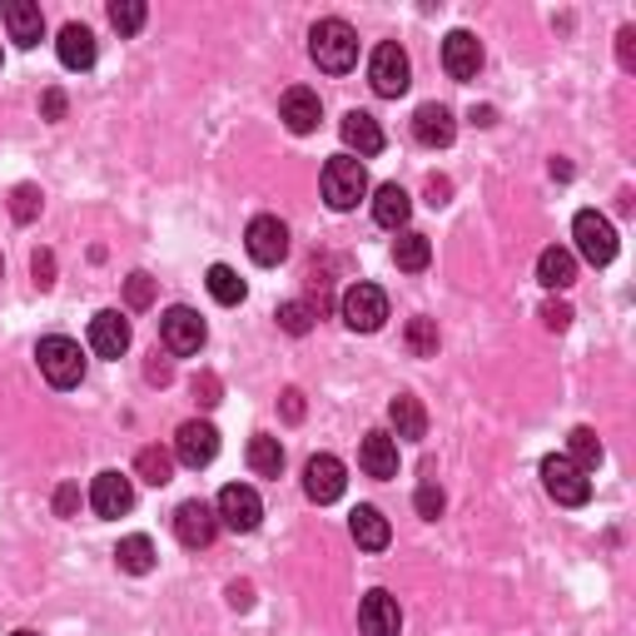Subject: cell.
I'll return each mask as SVG.
<instances>
[{"label": "cell", "mask_w": 636, "mask_h": 636, "mask_svg": "<svg viewBox=\"0 0 636 636\" xmlns=\"http://www.w3.org/2000/svg\"><path fill=\"white\" fill-rule=\"evenodd\" d=\"M358 463H363V473L368 477H398V437H388V433H363V443H358Z\"/></svg>", "instance_id": "19"}, {"label": "cell", "mask_w": 636, "mask_h": 636, "mask_svg": "<svg viewBox=\"0 0 636 636\" xmlns=\"http://www.w3.org/2000/svg\"><path fill=\"white\" fill-rule=\"evenodd\" d=\"M338 314L353 333H378L388 318V294L378 284H348L343 298H338Z\"/></svg>", "instance_id": "4"}, {"label": "cell", "mask_w": 636, "mask_h": 636, "mask_svg": "<svg viewBox=\"0 0 636 636\" xmlns=\"http://www.w3.org/2000/svg\"><path fill=\"white\" fill-rule=\"evenodd\" d=\"M447 194H453V184H447V179H437V174L427 179V204H433V209L447 204Z\"/></svg>", "instance_id": "49"}, {"label": "cell", "mask_w": 636, "mask_h": 636, "mask_svg": "<svg viewBox=\"0 0 636 636\" xmlns=\"http://www.w3.org/2000/svg\"><path fill=\"white\" fill-rule=\"evenodd\" d=\"M214 517H219V527H229V532H254V527L264 522V502H258L254 487L229 483L214 502Z\"/></svg>", "instance_id": "10"}, {"label": "cell", "mask_w": 636, "mask_h": 636, "mask_svg": "<svg viewBox=\"0 0 636 636\" xmlns=\"http://www.w3.org/2000/svg\"><path fill=\"white\" fill-rule=\"evenodd\" d=\"M159 338H165L169 353L189 358V353H199V348H204L209 328H204V318H199L194 308L174 304V308H165V314H159Z\"/></svg>", "instance_id": "8"}, {"label": "cell", "mask_w": 636, "mask_h": 636, "mask_svg": "<svg viewBox=\"0 0 636 636\" xmlns=\"http://www.w3.org/2000/svg\"><path fill=\"white\" fill-rule=\"evenodd\" d=\"M278 119H284L294 135H314L318 119H324V105H318V95L308 85H294L284 89V105H278Z\"/></svg>", "instance_id": "17"}, {"label": "cell", "mask_w": 636, "mask_h": 636, "mask_svg": "<svg viewBox=\"0 0 636 636\" xmlns=\"http://www.w3.org/2000/svg\"><path fill=\"white\" fill-rule=\"evenodd\" d=\"M0 278H6V258H0Z\"/></svg>", "instance_id": "52"}, {"label": "cell", "mask_w": 636, "mask_h": 636, "mask_svg": "<svg viewBox=\"0 0 636 636\" xmlns=\"http://www.w3.org/2000/svg\"><path fill=\"white\" fill-rule=\"evenodd\" d=\"M214 453H219L214 423H199V417H189V423L174 433V457L184 467H209V463H214Z\"/></svg>", "instance_id": "13"}, {"label": "cell", "mask_w": 636, "mask_h": 636, "mask_svg": "<svg viewBox=\"0 0 636 636\" xmlns=\"http://www.w3.org/2000/svg\"><path fill=\"white\" fill-rule=\"evenodd\" d=\"M388 423H393V433L403 437V443L427 437V413H423V403H417L413 393H398L393 403H388Z\"/></svg>", "instance_id": "25"}, {"label": "cell", "mask_w": 636, "mask_h": 636, "mask_svg": "<svg viewBox=\"0 0 636 636\" xmlns=\"http://www.w3.org/2000/svg\"><path fill=\"white\" fill-rule=\"evenodd\" d=\"M55 45H60V65H65V70H89V65H95V55H99L89 25H65Z\"/></svg>", "instance_id": "26"}, {"label": "cell", "mask_w": 636, "mask_h": 636, "mask_svg": "<svg viewBox=\"0 0 636 636\" xmlns=\"http://www.w3.org/2000/svg\"><path fill=\"white\" fill-rule=\"evenodd\" d=\"M542 324L552 328V333H562V328L572 324V304H556V298H552V304H542Z\"/></svg>", "instance_id": "43"}, {"label": "cell", "mask_w": 636, "mask_h": 636, "mask_svg": "<svg viewBox=\"0 0 636 636\" xmlns=\"http://www.w3.org/2000/svg\"><path fill=\"white\" fill-rule=\"evenodd\" d=\"M80 512V483H60L55 487V517H75Z\"/></svg>", "instance_id": "42"}, {"label": "cell", "mask_w": 636, "mask_h": 636, "mask_svg": "<svg viewBox=\"0 0 636 636\" xmlns=\"http://www.w3.org/2000/svg\"><path fill=\"white\" fill-rule=\"evenodd\" d=\"M358 626H363V636H398V632H403L398 596H388L383 586H373V592L358 602Z\"/></svg>", "instance_id": "12"}, {"label": "cell", "mask_w": 636, "mask_h": 636, "mask_svg": "<svg viewBox=\"0 0 636 636\" xmlns=\"http://www.w3.org/2000/svg\"><path fill=\"white\" fill-rule=\"evenodd\" d=\"M427 258H433V244H427V234H417V229H403V234L393 239V264L403 268V274H423Z\"/></svg>", "instance_id": "28"}, {"label": "cell", "mask_w": 636, "mask_h": 636, "mask_svg": "<svg viewBox=\"0 0 636 636\" xmlns=\"http://www.w3.org/2000/svg\"><path fill=\"white\" fill-rule=\"evenodd\" d=\"M413 502H417V512H423V517H443L447 497H443V487H437V483H423V487H417Z\"/></svg>", "instance_id": "39"}, {"label": "cell", "mask_w": 636, "mask_h": 636, "mask_svg": "<svg viewBox=\"0 0 636 636\" xmlns=\"http://www.w3.org/2000/svg\"><path fill=\"white\" fill-rule=\"evenodd\" d=\"M40 109H45V119H65V89H45Z\"/></svg>", "instance_id": "47"}, {"label": "cell", "mask_w": 636, "mask_h": 636, "mask_svg": "<svg viewBox=\"0 0 636 636\" xmlns=\"http://www.w3.org/2000/svg\"><path fill=\"white\" fill-rule=\"evenodd\" d=\"M537 284L542 288H572L576 284V254L572 248H542L537 254Z\"/></svg>", "instance_id": "24"}, {"label": "cell", "mask_w": 636, "mask_h": 636, "mask_svg": "<svg viewBox=\"0 0 636 636\" xmlns=\"http://www.w3.org/2000/svg\"><path fill=\"white\" fill-rule=\"evenodd\" d=\"M214 532H219L214 507L199 502V497H194V502H179V512H174V537H179V542L199 552V547L214 542Z\"/></svg>", "instance_id": "15"}, {"label": "cell", "mask_w": 636, "mask_h": 636, "mask_svg": "<svg viewBox=\"0 0 636 636\" xmlns=\"http://www.w3.org/2000/svg\"><path fill=\"white\" fill-rule=\"evenodd\" d=\"M443 65H447V75H453V80H477V70H483V45H477L473 30H447Z\"/></svg>", "instance_id": "16"}, {"label": "cell", "mask_w": 636, "mask_h": 636, "mask_svg": "<svg viewBox=\"0 0 636 636\" xmlns=\"http://www.w3.org/2000/svg\"><path fill=\"white\" fill-rule=\"evenodd\" d=\"M413 135H417V145H427V149L453 145V135H457L453 109H447V105H417V115H413Z\"/></svg>", "instance_id": "20"}, {"label": "cell", "mask_w": 636, "mask_h": 636, "mask_svg": "<svg viewBox=\"0 0 636 636\" xmlns=\"http://www.w3.org/2000/svg\"><path fill=\"white\" fill-rule=\"evenodd\" d=\"M248 467H254L258 477H278V473H284V447H278V437H268V433L248 437Z\"/></svg>", "instance_id": "30"}, {"label": "cell", "mask_w": 636, "mask_h": 636, "mask_svg": "<svg viewBox=\"0 0 636 636\" xmlns=\"http://www.w3.org/2000/svg\"><path fill=\"white\" fill-rule=\"evenodd\" d=\"M338 129H343V145L358 149V159H368V155H378V149H383V129H378V119L368 115V109H348Z\"/></svg>", "instance_id": "22"}, {"label": "cell", "mask_w": 636, "mask_h": 636, "mask_svg": "<svg viewBox=\"0 0 636 636\" xmlns=\"http://www.w3.org/2000/svg\"><path fill=\"white\" fill-rule=\"evenodd\" d=\"M135 473L145 477L149 487H165L169 477H174V457H169L165 447H139V457H135Z\"/></svg>", "instance_id": "32"}, {"label": "cell", "mask_w": 636, "mask_h": 636, "mask_svg": "<svg viewBox=\"0 0 636 636\" xmlns=\"http://www.w3.org/2000/svg\"><path fill=\"white\" fill-rule=\"evenodd\" d=\"M407 214H413V199H407V189L403 184H378V194H373V219H378V224H383V229H403Z\"/></svg>", "instance_id": "27"}, {"label": "cell", "mask_w": 636, "mask_h": 636, "mask_svg": "<svg viewBox=\"0 0 636 636\" xmlns=\"http://www.w3.org/2000/svg\"><path fill=\"white\" fill-rule=\"evenodd\" d=\"M229 606H234V612H248V606H254V586H248V582H229Z\"/></svg>", "instance_id": "46"}, {"label": "cell", "mask_w": 636, "mask_h": 636, "mask_svg": "<svg viewBox=\"0 0 636 636\" xmlns=\"http://www.w3.org/2000/svg\"><path fill=\"white\" fill-rule=\"evenodd\" d=\"M194 398H199V407H214L219 403V393H224V388H219V378L214 373H194Z\"/></svg>", "instance_id": "40"}, {"label": "cell", "mask_w": 636, "mask_h": 636, "mask_svg": "<svg viewBox=\"0 0 636 636\" xmlns=\"http://www.w3.org/2000/svg\"><path fill=\"white\" fill-rule=\"evenodd\" d=\"M348 532H353V542L363 547V552H383V547L393 542V527H388V517L378 512V507H353Z\"/></svg>", "instance_id": "21"}, {"label": "cell", "mask_w": 636, "mask_h": 636, "mask_svg": "<svg viewBox=\"0 0 636 636\" xmlns=\"http://www.w3.org/2000/svg\"><path fill=\"white\" fill-rule=\"evenodd\" d=\"M30 274H35L40 288H50V284H55V254H50V248H35V258H30Z\"/></svg>", "instance_id": "41"}, {"label": "cell", "mask_w": 636, "mask_h": 636, "mask_svg": "<svg viewBox=\"0 0 636 636\" xmlns=\"http://www.w3.org/2000/svg\"><path fill=\"white\" fill-rule=\"evenodd\" d=\"M308 55H314L318 70L328 75H348L358 65V30L348 20H318L308 30Z\"/></svg>", "instance_id": "1"}, {"label": "cell", "mask_w": 636, "mask_h": 636, "mask_svg": "<svg viewBox=\"0 0 636 636\" xmlns=\"http://www.w3.org/2000/svg\"><path fill=\"white\" fill-rule=\"evenodd\" d=\"M314 308L304 304V298H288V304H278V328H284V333H294V338H304L308 328H314Z\"/></svg>", "instance_id": "36"}, {"label": "cell", "mask_w": 636, "mask_h": 636, "mask_svg": "<svg viewBox=\"0 0 636 636\" xmlns=\"http://www.w3.org/2000/svg\"><path fill=\"white\" fill-rule=\"evenodd\" d=\"M35 358H40V373H45L50 388H75L80 378H85V353H80V343L65 333L40 338Z\"/></svg>", "instance_id": "3"}, {"label": "cell", "mask_w": 636, "mask_h": 636, "mask_svg": "<svg viewBox=\"0 0 636 636\" xmlns=\"http://www.w3.org/2000/svg\"><path fill=\"white\" fill-rule=\"evenodd\" d=\"M89 507H95L99 517H125L129 507H135V483L109 467V473H99L95 483H89Z\"/></svg>", "instance_id": "14"}, {"label": "cell", "mask_w": 636, "mask_h": 636, "mask_svg": "<svg viewBox=\"0 0 636 636\" xmlns=\"http://www.w3.org/2000/svg\"><path fill=\"white\" fill-rule=\"evenodd\" d=\"M145 378H149V383H159V388H165L169 383V378H174V373H169V363H165V358H149V363H145Z\"/></svg>", "instance_id": "48"}, {"label": "cell", "mask_w": 636, "mask_h": 636, "mask_svg": "<svg viewBox=\"0 0 636 636\" xmlns=\"http://www.w3.org/2000/svg\"><path fill=\"white\" fill-rule=\"evenodd\" d=\"M204 284H209V294H214L219 304H229V308H234V304H244V294H248V288H244V278H239L229 264H214V268H209V274H204Z\"/></svg>", "instance_id": "31"}, {"label": "cell", "mask_w": 636, "mask_h": 636, "mask_svg": "<svg viewBox=\"0 0 636 636\" xmlns=\"http://www.w3.org/2000/svg\"><path fill=\"white\" fill-rule=\"evenodd\" d=\"M566 457H572L582 473H592V467L602 463V443H596L592 427H572V437H566Z\"/></svg>", "instance_id": "33"}, {"label": "cell", "mask_w": 636, "mask_h": 636, "mask_svg": "<svg viewBox=\"0 0 636 636\" xmlns=\"http://www.w3.org/2000/svg\"><path fill=\"white\" fill-rule=\"evenodd\" d=\"M10 214H15L20 224H30V219L40 214V189L35 184H15V194H10Z\"/></svg>", "instance_id": "37"}, {"label": "cell", "mask_w": 636, "mask_h": 636, "mask_svg": "<svg viewBox=\"0 0 636 636\" xmlns=\"http://www.w3.org/2000/svg\"><path fill=\"white\" fill-rule=\"evenodd\" d=\"M125 304L129 308H149V304H155V278H149V274H129L125 278Z\"/></svg>", "instance_id": "38"}, {"label": "cell", "mask_w": 636, "mask_h": 636, "mask_svg": "<svg viewBox=\"0 0 636 636\" xmlns=\"http://www.w3.org/2000/svg\"><path fill=\"white\" fill-rule=\"evenodd\" d=\"M542 487H547V497L562 507H582L586 497H592V477H586L566 453L542 457Z\"/></svg>", "instance_id": "5"}, {"label": "cell", "mask_w": 636, "mask_h": 636, "mask_svg": "<svg viewBox=\"0 0 636 636\" xmlns=\"http://www.w3.org/2000/svg\"><path fill=\"white\" fill-rule=\"evenodd\" d=\"M115 562H119V572H129V576H145V572H155V542H149L145 532L125 537V542L115 547Z\"/></svg>", "instance_id": "29"}, {"label": "cell", "mask_w": 636, "mask_h": 636, "mask_svg": "<svg viewBox=\"0 0 636 636\" xmlns=\"http://www.w3.org/2000/svg\"><path fill=\"white\" fill-rule=\"evenodd\" d=\"M278 407H284V423H304V393H298V388H284Z\"/></svg>", "instance_id": "44"}, {"label": "cell", "mask_w": 636, "mask_h": 636, "mask_svg": "<svg viewBox=\"0 0 636 636\" xmlns=\"http://www.w3.org/2000/svg\"><path fill=\"white\" fill-rule=\"evenodd\" d=\"M6 30H10V40H15L20 50H30V45H40V35H45V15H40V6H30V0H10Z\"/></svg>", "instance_id": "23"}, {"label": "cell", "mask_w": 636, "mask_h": 636, "mask_svg": "<svg viewBox=\"0 0 636 636\" xmlns=\"http://www.w3.org/2000/svg\"><path fill=\"white\" fill-rule=\"evenodd\" d=\"M343 487H348V467L338 463L333 453H314L304 463V492L314 497L318 507L324 502H338V497H343Z\"/></svg>", "instance_id": "11"}, {"label": "cell", "mask_w": 636, "mask_h": 636, "mask_svg": "<svg viewBox=\"0 0 636 636\" xmlns=\"http://www.w3.org/2000/svg\"><path fill=\"white\" fill-rule=\"evenodd\" d=\"M244 248H248V258H254V264H264V268L284 264V254H288V224H284L278 214H258V219H248V229H244Z\"/></svg>", "instance_id": "9"}, {"label": "cell", "mask_w": 636, "mask_h": 636, "mask_svg": "<svg viewBox=\"0 0 636 636\" xmlns=\"http://www.w3.org/2000/svg\"><path fill=\"white\" fill-rule=\"evenodd\" d=\"M149 20V6L145 0H115L109 6V25L119 30V35H139V25Z\"/></svg>", "instance_id": "35"}, {"label": "cell", "mask_w": 636, "mask_h": 636, "mask_svg": "<svg viewBox=\"0 0 636 636\" xmlns=\"http://www.w3.org/2000/svg\"><path fill=\"white\" fill-rule=\"evenodd\" d=\"M407 353L413 358H437V324L433 318H407Z\"/></svg>", "instance_id": "34"}, {"label": "cell", "mask_w": 636, "mask_h": 636, "mask_svg": "<svg viewBox=\"0 0 636 636\" xmlns=\"http://www.w3.org/2000/svg\"><path fill=\"white\" fill-rule=\"evenodd\" d=\"M473 119H477V125H497V109L483 105V109H473Z\"/></svg>", "instance_id": "50"}, {"label": "cell", "mask_w": 636, "mask_h": 636, "mask_svg": "<svg viewBox=\"0 0 636 636\" xmlns=\"http://www.w3.org/2000/svg\"><path fill=\"white\" fill-rule=\"evenodd\" d=\"M89 348H95L99 358H119L129 348V318H119L115 308H99V314L89 318Z\"/></svg>", "instance_id": "18"}, {"label": "cell", "mask_w": 636, "mask_h": 636, "mask_svg": "<svg viewBox=\"0 0 636 636\" xmlns=\"http://www.w3.org/2000/svg\"><path fill=\"white\" fill-rule=\"evenodd\" d=\"M572 239H576V254L586 258V264H612L616 258V229L606 214H596V209H582V214L572 219Z\"/></svg>", "instance_id": "7"}, {"label": "cell", "mask_w": 636, "mask_h": 636, "mask_svg": "<svg viewBox=\"0 0 636 636\" xmlns=\"http://www.w3.org/2000/svg\"><path fill=\"white\" fill-rule=\"evenodd\" d=\"M368 85L378 89L383 99H398L407 85H413V65H407V50L398 40H383L368 60Z\"/></svg>", "instance_id": "6"}, {"label": "cell", "mask_w": 636, "mask_h": 636, "mask_svg": "<svg viewBox=\"0 0 636 636\" xmlns=\"http://www.w3.org/2000/svg\"><path fill=\"white\" fill-rule=\"evenodd\" d=\"M368 194V169L358 155H333L324 165V199L328 209H338V214H348V209H358V199Z\"/></svg>", "instance_id": "2"}, {"label": "cell", "mask_w": 636, "mask_h": 636, "mask_svg": "<svg viewBox=\"0 0 636 636\" xmlns=\"http://www.w3.org/2000/svg\"><path fill=\"white\" fill-rule=\"evenodd\" d=\"M10 636H35V632H10Z\"/></svg>", "instance_id": "51"}, {"label": "cell", "mask_w": 636, "mask_h": 636, "mask_svg": "<svg viewBox=\"0 0 636 636\" xmlns=\"http://www.w3.org/2000/svg\"><path fill=\"white\" fill-rule=\"evenodd\" d=\"M616 55H622L626 70L636 65V30H632V25H622V35H616Z\"/></svg>", "instance_id": "45"}]
</instances>
